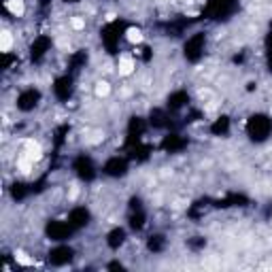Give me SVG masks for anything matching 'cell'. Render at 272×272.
Listing matches in <instances>:
<instances>
[{
  "mask_svg": "<svg viewBox=\"0 0 272 272\" xmlns=\"http://www.w3.org/2000/svg\"><path fill=\"white\" fill-rule=\"evenodd\" d=\"M4 11H9L13 17H21L26 13V0H4L2 2Z\"/></svg>",
  "mask_w": 272,
  "mask_h": 272,
  "instance_id": "1",
  "label": "cell"
},
{
  "mask_svg": "<svg viewBox=\"0 0 272 272\" xmlns=\"http://www.w3.org/2000/svg\"><path fill=\"white\" fill-rule=\"evenodd\" d=\"M13 43H15V36L11 34L9 30H2V34H0V51H2V55H9L11 53Z\"/></svg>",
  "mask_w": 272,
  "mask_h": 272,
  "instance_id": "3",
  "label": "cell"
},
{
  "mask_svg": "<svg viewBox=\"0 0 272 272\" xmlns=\"http://www.w3.org/2000/svg\"><path fill=\"white\" fill-rule=\"evenodd\" d=\"M107 245L111 247V249H119V247L126 245V232L115 228L113 232H109V238H107Z\"/></svg>",
  "mask_w": 272,
  "mask_h": 272,
  "instance_id": "2",
  "label": "cell"
},
{
  "mask_svg": "<svg viewBox=\"0 0 272 272\" xmlns=\"http://www.w3.org/2000/svg\"><path fill=\"white\" fill-rule=\"evenodd\" d=\"M94 94L98 96V98H105V96L111 94V83L109 81H98L94 85Z\"/></svg>",
  "mask_w": 272,
  "mask_h": 272,
  "instance_id": "4",
  "label": "cell"
}]
</instances>
